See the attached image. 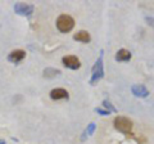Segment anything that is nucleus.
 Wrapping results in <instances>:
<instances>
[{
	"instance_id": "f257e3e1",
	"label": "nucleus",
	"mask_w": 154,
	"mask_h": 144,
	"mask_svg": "<svg viewBox=\"0 0 154 144\" xmlns=\"http://www.w3.org/2000/svg\"><path fill=\"white\" fill-rule=\"evenodd\" d=\"M103 55H104V50H100L99 58L96 59L95 64L93 66L91 70V77H90V85H96L100 80L104 77V63H103Z\"/></svg>"
},
{
	"instance_id": "f03ea898",
	"label": "nucleus",
	"mask_w": 154,
	"mask_h": 144,
	"mask_svg": "<svg viewBox=\"0 0 154 144\" xmlns=\"http://www.w3.org/2000/svg\"><path fill=\"white\" fill-rule=\"evenodd\" d=\"M75 27V20L68 14H60L57 18V28L62 33H67L73 30Z\"/></svg>"
},
{
	"instance_id": "7ed1b4c3",
	"label": "nucleus",
	"mask_w": 154,
	"mask_h": 144,
	"mask_svg": "<svg viewBox=\"0 0 154 144\" xmlns=\"http://www.w3.org/2000/svg\"><path fill=\"white\" fill-rule=\"evenodd\" d=\"M113 125H114V129L118 130L119 133H123L126 135H130L131 134V130L134 127V124L130 118L127 117H123V116H117L114 118L113 121Z\"/></svg>"
},
{
	"instance_id": "20e7f679",
	"label": "nucleus",
	"mask_w": 154,
	"mask_h": 144,
	"mask_svg": "<svg viewBox=\"0 0 154 144\" xmlns=\"http://www.w3.org/2000/svg\"><path fill=\"white\" fill-rule=\"evenodd\" d=\"M14 12L19 16L28 17L33 13V5L32 4H26V3H17L14 5Z\"/></svg>"
},
{
	"instance_id": "39448f33",
	"label": "nucleus",
	"mask_w": 154,
	"mask_h": 144,
	"mask_svg": "<svg viewBox=\"0 0 154 144\" xmlns=\"http://www.w3.org/2000/svg\"><path fill=\"white\" fill-rule=\"evenodd\" d=\"M62 63L64 64V67L69 70H79L81 67V62L76 55H66L62 58Z\"/></svg>"
},
{
	"instance_id": "423d86ee",
	"label": "nucleus",
	"mask_w": 154,
	"mask_h": 144,
	"mask_svg": "<svg viewBox=\"0 0 154 144\" xmlns=\"http://www.w3.org/2000/svg\"><path fill=\"white\" fill-rule=\"evenodd\" d=\"M25 57H26V52L25 50L16 49V50H13V52L9 53L8 61L12 62V63H18V62H21V61L25 59Z\"/></svg>"
},
{
	"instance_id": "0eeeda50",
	"label": "nucleus",
	"mask_w": 154,
	"mask_h": 144,
	"mask_svg": "<svg viewBox=\"0 0 154 144\" xmlns=\"http://www.w3.org/2000/svg\"><path fill=\"white\" fill-rule=\"evenodd\" d=\"M50 98L53 100H59V99H68L69 98V94L66 89L63 88H57V89H53L50 92Z\"/></svg>"
},
{
	"instance_id": "6e6552de",
	"label": "nucleus",
	"mask_w": 154,
	"mask_h": 144,
	"mask_svg": "<svg viewBox=\"0 0 154 144\" xmlns=\"http://www.w3.org/2000/svg\"><path fill=\"white\" fill-rule=\"evenodd\" d=\"M131 92L135 97H139V98H146L149 97V90L145 88L144 85H132L131 88Z\"/></svg>"
},
{
	"instance_id": "1a4fd4ad",
	"label": "nucleus",
	"mask_w": 154,
	"mask_h": 144,
	"mask_svg": "<svg viewBox=\"0 0 154 144\" xmlns=\"http://www.w3.org/2000/svg\"><path fill=\"white\" fill-rule=\"evenodd\" d=\"M131 57H132V54H131V52L130 50H127V49H119L117 53H116V61L117 62H128L130 59H131Z\"/></svg>"
},
{
	"instance_id": "9d476101",
	"label": "nucleus",
	"mask_w": 154,
	"mask_h": 144,
	"mask_svg": "<svg viewBox=\"0 0 154 144\" xmlns=\"http://www.w3.org/2000/svg\"><path fill=\"white\" fill-rule=\"evenodd\" d=\"M73 39L76 41H80V42H84V44H88V42H90L91 40V36H90V33L88 31H79L77 33H75L73 35Z\"/></svg>"
},
{
	"instance_id": "9b49d317",
	"label": "nucleus",
	"mask_w": 154,
	"mask_h": 144,
	"mask_svg": "<svg viewBox=\"0 0 154 144\" xmlns=\"http://www.w3.org/2000/svg\"><path fill=\"white\" fill-rule=\"evenodd\" d=\"M60 75V71L57 70V68H51V67H48V68L44 70V77L46 79H53L55 76Z\"/></svg>"
},
{
	"instance_id": "f8f14e48",
	"label": "nucleus",
	"mask_w": 154,
	"mask_h": 144,
	"mask_svg": "<svg viewBox=\"0 0 154 144\" xmlns=\"http://www.w3.org/2000/svg\"><path fill=\"white\" fill-rule=\"evenodd\" d=\"M103 107H104V108H107V111H108V112H117V109H116L113 105H112V103H110L109 100H107V99H104V100H103Z\"/></svg>"
},
{
	"instance_id": "ddd939ff",
	"label": "nucleus",
	"mask_w": 154,
	"mask_h": 144,
	"mask_svg": "<svg viewBox=\"0 0 154 144\" xmlns=\"http://www.w3.org/2000/svg\"><path fill=\"white\" fill-rule=\"evenodd\" d=\"M95 129H96V125H95L94 122L89 124V125H88V129H86V131H85V135H88V136L93 135L94 131H95Z\"/></svg>"
},
{
	"instance_id": "4468645a",
	"label": "nucleus",
	"mask_w": 154,
	"mask_h": 144,
	"mask_svg": "<svg viewBox=\"0 0 154 144\" xmlns=\"http://www.w3.org/2000/svg\"><path fill=\"white\" fill-rule=\"evenodd\" d=\"M95 112L99 113V114H102V116H109V114H110V112H108L107 109H103V108H95Z\"/></svg>"
},
{
	"instance_id": "2eb2a0df",
	"label": "nucleus",
	"mask_w": 154,
	"mask_h": 144,
	"mask_svg": "<svg viewBox=\"0 0 154 144\" xmlns=\"http://www.w3.org/2000/svg\"><path fill=\"white\" fill-rule=\"evenodd\" d=\"M0 144H5V140H3V139H0Z\"/></svg>"
}]
</instances>
